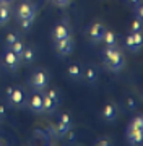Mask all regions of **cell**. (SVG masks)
<instances>
[{
	"instance_id": "6da1fadb",
	"label": "cell",
	"mask_w": 143,
	"mask_h": 146,
	"mask_svg": "<svg viewBox=\"0 0 143 146\" xmlns=\"http://www.w3.org/2000/svg\"><path fill=\"white\" fill-rule=\"evenodd\" d=\"M101 55H102V65L109 72L117 73L125 67V57H124V52L119 47V44H116V46H104Z\"/></svg>"
},
{
	"instance_id": "7a4b0ae2",
	"label": "cell",
	"mask_w": 143,
	"mask_h": 146,
	"mask_svg": "<svg viewBox=\"0 0 143 146\" xmlns=\"http://www.w3.org/2000/svg\"><path fill=\"white\" fill-rule=\"evenodd\" d=\"M16 20L20 23V26L23 29H29L33 26V23L36 20V15H37V5L36 3H33L29 0H25L21 3H18L16 7Z\"/></svg>"
},
{
	"instance_id": "3957f363",
	"label": "cell",
	"mask_w": 143,
	"mask_h": 146,
	"mask_svg": "<svg viewBox=\"0 0 143 146\" xmlns=\"http://www.w3.org/2000/svg\"><path fill=\"white\" fill-rule=\"evenodd\" d=\"M127 143L128 145H142L143 143V117L135 115L127 127Z\"/></svg>"
},
{
	"instance_id": "277c9868",
	"label": "cell",
	"mask_w": 143,
	"mask_h": 146,
	"mask_svg": "<svg viewBox=\"0 0 143 146\" xmlns=\"http://www.w3.org/2000/svg\"><path fill=\"white\" fill-rule=\"evenodd\" d=\"M28 83L31 86V89L34 93H43L44 89L49 86V73L47 70H44V68H37L34 70L29 80H28Z\"/></svg>"
},
{
	"instance_id": "5b68a950",
	"label": "cell",
	"mask_w": 143,
	"mask_h": 146,
	"mask_svg": "<svg viewBox=\"0 0 143 146\" xmlns=\"http://www.w3.org/2000/svg\"><path fill=\"white\" fill-rule=\"evenodd\" d=\"M70 128H72V117H70V114H67V112L60 114L57 123L49 125V131H51V135H52L54 138H64L65 133H67Z\"/></svg>"
},
{
	"instance_id": "8992f818",
	"label": "cell",
	"mask_w": 143,
	"mask_h": 146,
	"mask_svg": "<svg viewBox=\"0 0 143 146\" xmlns=\"http://www.w3.org/2000/svg\"><path fill=\"white\" fill-rule=\"evenodd\" d=\"M2 62L5 65V68H8L10 72H16L18 68L21 67V60H20V55L15 54L11 49L5 47V50L2 54Z\"/></svg>"
},
{
	"instance_id": "52a82bcc",
	"label": "cell",
	"mask_w": 143,
	"mask_h": 146,
	"mask_svg": "<svg viewBox=\"0 0 143 146\" xmlns=\"http://www.w3.org/2000/svg\"><path fill=\"white\" fill-rule=\"evenodd\" d=\"M104 33H106V26H104L101 21H94L93 25H90L88 31H86V36H88V39H90L91 44L96 46V44H101Z\"/></svg>"
},
{
	"instance_id": "ba28073f",
	"label": "cell",
	"mask_w": 143,
	"mask_h": 146,
	"mask_svg": "<svg viewBox=\"0 0 143 146\" xmlns=\"http://www.w3.org/2000/svg\"><path fill=\"white\" fill-rule=\"evenodd\" d=\"M54 46H55V52L60 55V57H67L73 52L75 49V41L72 36H67L64 39H59V41H54Z\"/></svg>"
},
{
	"instance_id": "9c48e42d",
	"label": "cell",
	"mask_w": 143,
	"mask_h": 146,
	"mask_svg": "<svg viewBox=\"0 0 143 146\" xmlns=\"http://www.w3.org/2000/svg\"><path fill=\"white\" fill-rule=\"evenodd\" d=\"M7 101H8V104L11 106V107H16V109H21V107H25V104H26V93H25V89L23 88H16V86H13V91H11V94L7 98Z\"/></svg>"
},
{
	"instance_id": "30bf717a",
	"label": "cell",
	"mask_w": 143,
	"mask_h": 146,
	"mask_svg": "<svg viewBox=\"0 0 143 146\" xmlns=\"http://www.w3.org/2000/svg\"><path fill=\"white\" fill-rule=\"evenodd\" d=\"M124 46L127 47V50H130L132 54L140 52V49L143 47V36L142 33H128L125 41H124Z\"/></svg>"
},
{
	"instance_id": "8fae6325",
	"label": "cell",
	"mask_w": 143,
	"mask_h": 146,
	"mask_svg": "<svg viewBox=\"0 0 143 146\" xmlns=\"http://www.w3.org/2000/svg\"><path fill=\"white\" fill-rule=\"evenodd\" d=\"M67 36H72V28H70V25L65 20L57 21V23L54 25V28H52V37H54V41L64 39V37H67Z\"/></svg>"
},
{
	"instance_id": "7c38bea8",
	"label": "cell",
	"mask_w": 143,
	"mask_h": 146,
	"mask_svg": "<svg viewBox=\"0 0 143 146\" xmlns=\"http://www.w3.org/2000/svg\"><path fill=\"white\" fill-rule=\"evenodd\" d=\"M101 117H102V120L104 122H107V123H112V122H116L117 117H119V106L116 104V102H107L104 107H102V110H101Z\"/></svg>"
},
{
	"instance_id": "4fadbf2b",
	"label": "cell",
	"mask_w": 143,
	"mask_h": 146,
	"mask_svg": "<svg viewBox=\"0 0 143 146\" xmlns=\"http://www.w3.org/2000/svg\"><path fill=\"white\" fill-rule=\"evenodd\" d=\"M26 102L33 114H43V96H41V93L31 94Z\"/></svg>"
},
{
	"instance_id": "5bb4252c",
	"label": "cell",
	"mask_w": 143,
	"mask_h": 146,
	"mask_svg": "<svg viewBox=\"0 0 143 146\" xmlns=\"http://www.w3.org/2000/svg\"><path fill=\"white\" fill-rule=\"evenodd\" d=\"M41 96H43V114H54L55 110H57V106L59 102L57 101H54L52 98H49L47 94L41 93Z\"/></svg>"
},
{
	"instance_id": "9a60e30c",
	"label": "cell",
	"mask_w": 143,
	"mask_h": 146,
	"mask_svg": "<svg viewBox=\"0 0 143 146\" xmlns=\"http://www.w3.org/2000/svg\"><path fill=\"white\" fill-rule=\"evenodd\" d=\"M81 80H85L88 84H94L98 81V68L94 65H86L83 68V78Z\"/></svg>"
},
{
	"instance_id": "2e32d148",
	"label": "cell",
	"mask_w": 143,
	"mask_h": 146,
	"mask_svg": "<svg viewBox=\"0 0 143 146\" xmlns=\"http://www.w3.org/2000/svg\"><path fill=\"white\" fill-rule=\"evenodd\" d=\"M67 75H69L70 80H75V81H80L83 78V67L80 63H70L67 67Z\"/></svg>"
},
{
	"instance_id": "e0dca14e",
	"label": "cell",
	"mask_w": 143,
	"mask_h": 146,
	"mask_svg": "<svg viewBox=\"0 0 143 146\" xmlns=\"http://www.w3.org/2000/svg\"><path fill=\"white\" fill-rule=\"evenodd\" d=\"M20 60H21V65H31L34 60H36V50L33 47H26L23 49V52L20 54Z\"/></svg>"
},
{
	"instance_id": "ac0fdd59",
	"label": "cell",
	"mask_w": 143,
	"mask_h": 146,
	"mask_svg": "<svg viewBox=\"0 0 143 146\" xmlns=\"http://www.w3.org/2000/svg\"><path fill=\"white\" fill-rule=\"evenodd\" d=\"M102 44L104 46H116L117 44V34L114 31H109V29H106V33H104V36H102Z\"/></svg>"
},
{
	"instance_id": "d6986e66",
	"label": "cell",
	"mask_w": 143,
	"mask_h": 146,
	"mask_svg": "<svg viewBox=\"0 0 143 146\" xmlns=\"http://www.w3.org/2000/svg\"><path fill=\"white\" fill-rule=\"evenodd\" d=\"M8 49H11V50H13L15 54H18V55H20V54L23 52V49H25V42H23L21 39L18 37V39H16V41L13 42V44H11V46L8 47Z\"/></svg>"
},
{
	"instance_id": "ffe728a7",
	"label": "cell",
	"mask_w": 143,
	"mask_h": 146,
	"mask_svg": "<svg viewBox=\"0 0 143 146\" xmlns=\"http://www.w3.org/2000/svg\"><path fill=\"white\" fill-rule=\"evenodd\" d=\"M142 21L143 20H135L132 21V25H130V33H142V28H143V25H142Z\"/></svg>"
},
{
	"instance_id": "44dd1931",
	"label": "cell",
	"mask_w": 143,
	"mask_h": 146,
	"mask_svg": "<svg viewBox=\"0 0 143 146\" xmlns=\"http://www.w3.org/2000/svg\"><path fill=\"white\" fill-rule=\"evenodd\" d=\"M18 39V34H15V33H8L5 36V41H3V44H5V47H10L13 42Z\"/></svg>"
},
{
	"instance_id": "7402d4cb",
	"label": "cell",
	"mask_w": 143,
	"mask_h": 146,
	"mask_svg": "<svg viewBox=\"0 0 143 146\" xmlns=\"http://www.w3.org/2000/svg\"><path fill=\"white\" fill-rule=\"evenodd\" d=\"M127 110L128 112H135V109H137V101H135V98H127Z\"/></svg>"
},
{
	"instance_id": "603a6c76",
	"label": "cell",
	"mask_w": 143,
	"mask_h": 146,
	"mask_svg": "<svg viewBox=\"0 0 143 146\" xmlns=\"http://www.w3.org/2000/svg\"><path fill=\"white\" fill-rule=\"evenodd\" d=\"M51 3H54L55 7H59V8H65V7L70 5V2L72 0H49Z\"/></svg>"
},
{
	"instance_id": "cb8c5ba5",
	"label": "cell",
	"mask_w": 143,
	"mask_h": 146,
	"mask_svg": "<svg viewBox=\"0 0 143 146\" xmlns=\"http://www.w3.org/2000/svg\"><path fill=\"white\" fill-rule=\"evenodd\" d=\"M94 145H98V146H109V145H112V141H111V140H107L106 136H104L102 140H98V141H94Z\"/></svg>"
},
{
	"instance_id": "d4e9b609",
	"label": "cell",
	"mask_w": 143,
	"mask_h": 146,
	"mask_svg": "<svg viewBox=\"0 0 143 146\" xmlns=\"http://www.w3.org/2000/svg\"><path fill=\"white\" fill-rule=\"evenodd\" d=\"M133 10L137 11V16H135V18H137V20H143V8H142V5L135 7Z\"/></svg>"
},
{
	"instance_id": "484cf974",
	"label": "cell",
	"mask_w": 143,
	"mask_h": 146,
	"mask_svg": "<svg viewBox=\"0 0 143 146\" xmlns=\"http://www.w3.org/2000/svg\"><path fill=\"white\" fill-rule=\"evenodd\" d=\"M127 3L132 7V8H135V7L142 5V0H127Z\"/></svg>"
},
{
	"instance_id": "4316f807",
	"label": "cell",
	"mask_w": 143,
	"mask_h": 146,
	"mask_svg": "<svg viewBox=\"0 0 143 146\" xmlns=\"http://www.w3.org/2000/svg\"><path fill=\"white\" fill-rule=\"evenodd\" d=\"M7 117V112H5V106L2 104V102H0V120L2 119H5Z\"/></svg>"
},
{
	"instance_id": "83f0119b",
	"label": "cell",
	"mask_w": 143,
	"mask_h": 146,
	"mask_svg": "<svg viewBox=\"0 0 143 146\" xmlns=\"http://www.w3.org/2000/svg\"><path fill=\"white\" fill-rule=\"evenodd\" d=\"M11 91H13V86H8V88H7V91H5V99L11 94Z\"/></svg>"
},
{
	"instance_id": "f1b7e54d",
	"label": "cell",
	"mask_w": 143,
	"mask_h": 146,
	"mask_svg": "<svg viewBox=\"0 0 143 146\" xmlns=\"http://www.w3.org/2000/svg\"><path fill=\"white\" fill-rule=\"evenodd\" d=\"M11 2L13 0H0V3H8V5H11Z\"/></svg>"
},
{
	"instance_id": "f546056e",
	"label": "cell",
	"mask_w": 143,
	"mask_h": 146,
	"mask_svg": "<svg viewBox=\"0 0 143 146\" xmlns=\"http://www.w3.org/2000/svg\"><path fill=\"white\" fill-rule=\"evenodd\" d=\"M0 26H3V23H2V18H0Z\"/></svg>"
}]
</instances>
